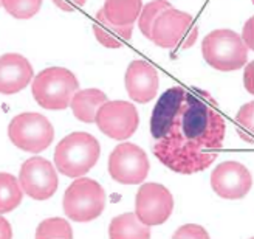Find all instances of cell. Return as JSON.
I'll use <instances>...</instances> for the list:
<instances>
[{
	"mask_svg": "<svg viewBox=\"0 0 254 239\" xmlns=\"http://www.w3.org/2000/svg\"><path fill=\"white\" fill-rule=\"evenodd\" d=\"M198 27L194 17L185 11L175 8L164 9L154 22L150 31V41L161 48L182 52L197 42Z\"/></svg>",
	"mask_w": 254,
	"mask_h": 239,
	"instance_id": "cell-4",
	"label": "cell"
},
{
	"mask_svg": "<svg viewBox=\"0 0 254 239\" xmlns=\"http://www.w3.org/2000/svg\"><path fill=\"white\" fill-rule=\"evenodd\" d=\"M174 210V197L166 186L144 183L139 186L135 199V215L143 224L154 227L166 222Z\"/></svg>",
	"mask_w": 254,
	"mask_h": 239,
	"instance_id": "cell-10",
	"label": "cell"
},
{
	"mask_svg": "<svg viewBox=\"0 0 254 239\" xmlns=\"http://www.w3.org/2000/svg\"><path fill=\"white\" fill-rule=\"evenodd\" d=\"M52 2L62 11H74L85 5L87 0H52Z\"/></svg>",
	"mask_w": 254,
	"mask_h": 239,
	"instance_id": "cell-25",
	"label": "cell"
},
{
	"mask_svg": "<svg viewBox=\"0 0 254 239\" xmlns=\"http://www.w3.org/2000/svg\"><path fill=\"white\" fill-rule=\"evenodd\" d=\"M110 239H149L150 227L138 219L135 213H124L113 218L109 225Z\"/></svg>",
	"mask_w": 254,
	"mask_h": 239,
	"instance_id": "cell-17",
	"label": "cell"
},
{
	"mask_svg": "<svg viewBox=\"0 0 254 239\" xmlns=\"http://www.w3.org/2000/svg\"><path fill=\"white\" fill-rule=\"evenodd\" d=\"M2 6L16 19H31L39 12L42 0H2Z\"/></svg>",
	"mask_w": 254,
	"mask_h": 239,
	"instance_id": "cell-22",
	"label": "cell"
},
{
	"mask_svg": "<svg viewBox=\"0 0 254 239\" xmlns=\"http://www.w3.org/2000/svg\"><path fill=\"white\" fill-rule=\"evenodd\" d=\"M37 239H71V225L62 218H50L39 224L36 230Z\"/></svg>",
	"mask_w": 254,
	"mask_h": 239,
	"instance_id": "cell-20",
	"label": "cell"
},
{
	"mask_svg": "<svg viewBox=\"0 0 254 239\" xmlns=\"http://www.w3.org/2000/svg\"><path fill=\"white\" fill-rule=\"evenodd\" d=\"M99 131L113 140H126L135 134L139 124L136 107L129 101H106L96 112Z\"/></svg>",
	"mask_w": 254,
	"mask_h": 239,
	"instance_id": "cell-9",
	"label": "cell"
},
{
	"mask_svg": "<svg viewBox=\"0 0 254 239\" xmlns=\"http://www.w3.org/2000/svg\"><path fill=\"white\" fill-rule=\"evenodd\" d=\"M93 33L96 41L104 45L106 48H120L126 42L130 41L133 33V25H117L110 22L103 9L96 12L95 23H93Z\"/></svg>",
	"mask_w": 254,
	"mask_h": 239,
	"instance_id": "cell-15",
	"label": "cell"
},
{
	"mask_svg": "<svg viewBox=\"0 0 254 239\" xmlns=\"http://www.w3.org/2000/svg\"><path fill=\"white\" fill-rule=\"evenodd\" d=\"M12 238V229L9 222L0 216V239H11Z\"/></svg>",
	"mask_w": 254,
	"mask_h": 239,
	"instance_id": "cell-28",
	"label": "cell"
},
{
	"mask_svg": "<svg viewBox=\"0 0 254 239\" xmlns=\"http://www.w3.org/2000/svg\"><path fill=\"white\" fill-rule=\"evenodd\" d=\"M107 169L110 177L123 185H138L149 174L150 163L144 151L133 143H121L112 151Z\"/></svg>",
	"mask_w": 254,
	"mask_h": 239,
	"instance_id": "cell-8",
	"label": "cell"
},
{
	"mask_svg": "<svg viewBox=\"0 0 254 239\" xmlns=\"http://www.w3.org/2000/svg\"><path fill=\"white\" fill-rule=\"evenodd\" d=\"M201 53L208 64L220 72H234L248 62V48L233 30H214L201 42Z\"/></svg>",
	"mask_w": 254,
	"mask_h": 239,
	"instance_id": "cell-5",
	"label": "cell"
},
{
	"mask_svg": "<svg viewBox=\"0 0 254 239\" xmlns=\"http://www.w3.org/2000/svg\"><path fill=\"white\" fill-rule=\"evenodd\" d=\"M23 197V191L14 175L0 172V215L16 210Z\"/></svg>",
	"mask_w": 254,
	"mask_h": 239,
	"instance_id": "cell-19",
	"label": "cell"
},
{
	"mask_svg": "<svg viewBox=\"0 0 254 239\" xmlns=\"http://www.w3.org/2000/svg\"><path fill=\"white\" fill-rule=\"evenodd\" d=\"M244 84H245V89H247L250 93L254 92V85H253V62H247V64H245Z\"/></svg>",
	"mask_w": 254,
	"mask_h": 239,
	"instance_id": "cell-27",
	"label": "cell"
},
{
	"mask_svg": "<svg viewBox=\"0 0 254 239\" xmlns=\"http://www.w3.org/2000/svg\"><path fill=\"white\" fill-rule=\"evenodd\" d=\"M64 213L74 222H92L106 208V191L96 180L76 177L64 194Z\"/></svg>",
	"mask_w": 254,
	"mask_h": 239,
	"instance_id": "cell-6",
	"label": "cell"
},
{
	"mask_svg": "<svg viewBox=\"0 0 254 239\" xmlns=\"http://www.w3.org/2000/svg\"><path fill=\"white\" fill-rule=\"evenodd\" d=\"M253 112H254V103L250 101L239 109L236 117V131L240 135L242 140L247 143H253Z\"/></svg>",
	"mask_w": 254,
	"mask_h": 239,
	"instance_id": "cell-23",
	"label": "cell"
},
{
	"mask_svg": "<svg viewBox=\"0 0 254 239\" xmlns=\"http://www.w3.org/2000/svg\"><path fill=\"white\" fill-rule=\"evenodd\" d=\"M253 22H254V19L253 17H250L248 20H247V23L244 25V31H242V41H244V44L247 45V48L248 50H253L254 48V34H253Z\"/></svg>",
	"mask_w": 254,
	"mask_h": 239,
	"instance_id": "cell-26",
	"label": "cell"
},
{
	"mask_svg": "<svg viewBox=\"0 0 254 239\" xmlns=\"http://www.w3.org/2000/svg\"><path fill=\"white\" fill-rule=\"evenodd\" d=\"M107 101V95L98 89H85L76 90L71 98V110L73 115L79 121L84 123H95V117L98 109Z\"/></svg>",
	"mask_w": 254,
	"mask_h": 239,
	"instance_id": "cell-16",
	"label": "cell"
},
{
	"mask_svg": "<svg viewBox=\"0 0 254 239\" xmlns=\"http://www.w3.org/2000/svg\"><path fill=\"white\" fill-rule=\"evenodd\" d=\"M99 142L87 132H73L64 137L55 149V165L65 177H82L99 160Z\"/></svg>",
	"mask_w": 254,
	"mask_h": 239,
	"instance_id": "cell-2",
	"label": "cell"
},
{
	"mask_svg": "<svg viewBox=\"0 0 254 239\" xmlns=\"http://www.w3.org/2000/svg\"><path fill=\"white\" fill-rule=\"evenodd\" d=\"M141 8V0H106L103 11L110 22L124 27V25H133Z\"/></svg>",
	"mask_w": 254,
	"mask_h": 239,
	"instance_id": "cell-18",
	"label": "cell"
},
{
	"mask_svg": "<svg viewBox=\"0 0 254 239\" xmlns=\"http://www.w3.org/2000/svg\"><path fill=\"white\" fill-rule=\"evenodd\" d=\"M79 89L74 73L64 67H48L36 75L31 93L36 103L48 110H64Z\"/></svg>",
	"mask_w": 254,
	"mask_h": 239,
	"instance_id": "cell-3",
	"label": "cell"
},
{
	"mask_svg": "<svg viewBox=\"0 0 254 239\" xmlns=\"http://www.w3.org/2000/svg\"><path fill=\"white\" fill-rule=\"evenodd\" d=\"M33 67L28 59L19 53L0 56V93L12 95L23 90L33 78Z\"/></svg>",
	"mask_w": 254,
	"mask_h": 239,
	"instance_id": "cell-14",
	"label": "cell"
},
{
	"mask_svg": "<svg viewBox=\"0 0 254 239\" xmlns=\"http://www.w3.org/2000/svg\"><path fill=\"white\" fill-rule=\"evenodd\" d=\"M126 90L130 99L136 103H149L152 101L160 87V77L155 67H152L146 61H132L126 70Z\"/></svg>",
	"mask_w": 254,
	"mask_h": 239,
	"instance_id": "cell-13",
	"label": "cell"
},
{
	"mask_svg": "<svg viewBox=\"0 0 254 239\" xmlns=\"http://www.w3.org/2000/svg\"><path fill=\"white\" fill-rule=\"evenodd\" d=\"M19 185L22 191L31 199L47 200L56 193L59 179L53 165L47 159L31 157L22 163L19 172Z\"/></svg>",
	"mask_w": 254,
	"mask_h": 239,
	"instance_id": "cell-11",
	"label": "cell"
},
{
	"mask_svg": "<svg viewBox=\"0 0 254 239\" xmlns=\"http://www.w3.org/2000/svg\"><path fill=\"white\" fill-rule=\"evenodd\" d=\"M226 123L208 92L171 87L154 107V156L183 175L208 169L223 148Z\"/></svg>",
	"mask_w": 254,
	"mask_h": 239,
	"instance_id": "cell-1",
	"label": "cell"
},
{
	"mask_svg": "<svg viewBox=\"0 0 254 239\" xmlns=\"http://www.w3.org/2000/svg\"><path fill=\"white\" fill-rule=\"evenodd\" d=\"M0 5H2V0H0Z\"/></svg>",
	"mask_w": 254,
	"mask_h": 239,
	"instance_id": "cell-29",
	"label": "cell"
},
{
	"mask_svg": "<svg viewBox=\"0 0 254 239\" xmlns=\"http://www.w3.org/2000/svg\"><path fill=\"white\" fill-rule=\"evenodd\" d=\"M168 8H172V5L168 0H152L144 8H141V12H139V16H138V27L144 37L150 39V31H152V27H154V22L157 20V17L161 12Z\"/></svg>",
	"mask_w": 254,
	"mask_h": 239,
	"instance_id": "cell-21",
	"label": "cell"
},
{
	"mask_svg": "<svg viewBox=\"0 0 254 239\" xmlns=\"http://www.w3.org/2000/svg\"><path fill=\"white\" fill-rule=\"evenodd\" d=\"M211 186L214 193L222 199H244L253 186L250 169L239 161H222L211 174Z\"/></svg>",
	"mask_w": 254,
	"mask_h": 239,
	"instance_id": "cell-12",
	"label": "cell"
},
{
	"mask_svg": "<svg viewBox=\"0 0 254 239\" xmlns=\"http://www.w3.org/2000/svg\"><path fill=\"white\" fill-rule=\"evenodd\" d=\"M174 239H209V233L197 224H186L174 235Z\"/></svg>",
	"mask_w": 254,
	"mask_h": 239,
	"instance_id": "cell-24",
	"label": "cell"
},
{
	"mask_svg": "<svg viewBox=\"0 0 254 239\" xmlns=\"http://www.w3.org/2000/svg\"><path fill=\"white\" fill-rule=\"evenodd\" d=\"M8 137L16 148L36 154L42 153L55 138V129L50 120L36 112H23L11 120Z\"/></svg>",
	"mask_w": 254,
	"mask_h": 239,
	"instance_id": "cell-7",
	"label": "cell"
}]
</instances>
